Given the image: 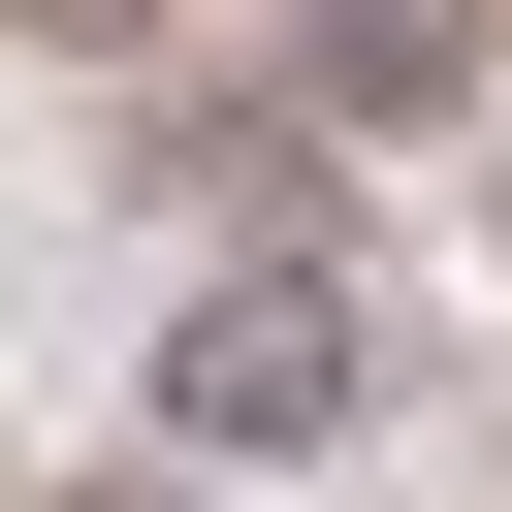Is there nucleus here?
Listing matches in <instances>:
<instances>
[{"label":"nucleus","mask_w":512,"mask_h":512,"mask_svg":"<svg viewBox=\"0 0 512 512\" xmlns=\"http://www.w3.org/2000/svg\"><path fill=\"white\" fill-rule=\"evenodd\" d=\"M64 512H160V480H64Z\"/></svg>","instance_id":"obj_3"},{"label":"nucleus","mask_w":512,"mask_h":512,"mask_svg":"<svg viewBox=\"0 0 512 512\" xmlns=\"http://www.w3.org/2000/svg\"><path fill=\"white\" fill-rule=\"evenodd\" d=\"M448 64H480V32H448V0H288V96H352V128H416V96H448Z\"/></svg>","instance_id":"obj_2"},{"label":"nucleus","mask_w":512,"mask_h":512,"mask_svg":"<svg viewBox=\"0 0 512 512\" xmlns=\"http://www.w3.org/2000/svg\"><path fill=\"white\" fill-rule=\"evenodd\" d=\"M160 448H192V480H288V448H352V288H320V256H224V288L160 320Z\"/></svg>","instance_id":"obj_1"}]
</instances>
